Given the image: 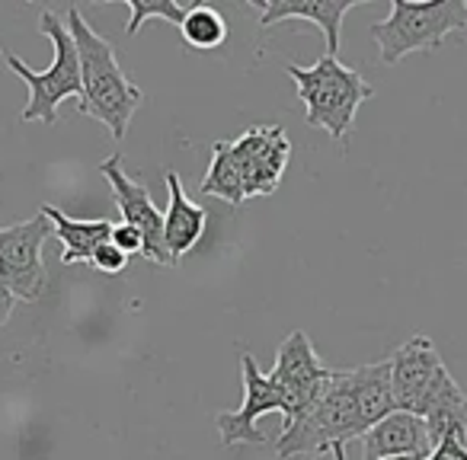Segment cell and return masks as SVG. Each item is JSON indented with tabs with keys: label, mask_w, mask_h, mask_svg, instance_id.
<instances>
[{
	"label": "cell",
	"mask_w": 467,
	"mask_h": 460,
	"mask_svg": "<svg viewBox=\"0 0 467 460\" xmlns=\"http://www.w3.org/2000/svg\"><path fill=\"white\" fill-rule=\"evenodd\" d=\"M67 29H71L74 46H78L80 77H84V99H80L78 109L84 116L97 118V122H103L109 128V135L116 141H122L131 116L144 103L141 87L122 71L112 42L106 36H99L78 7L67 10Z\"/></svg>",
	"instance_id": "6da1fadb"
},
{
	"label": "cell",
	"mask_w": 467,
	"mask_h": 460,
	"mask_svg": "<svg viewBox=\"0 0 467 460\" xmlns=\"http://www.w3.org/2000/svg\"><path fill=\"white\" fill-rule=\"evenodd\" d=\"M285 74L298 87V97L305 103V122L311 128H324L333 141L346 144L356 125L358 106L375 97V87L356 67H346L333 55H324L311 67L288 65Z\"/></svg>",
	"instance_id": "7a4b0ae2"
},
{
	"label": "cell",
	"mask_w": 467,
	"mask_h": 460,
	"mask_svg": "<svg viewBox=\"0 0 467 460\" xmlns=\"http://www.w3.org/2000/svg\"><path fill=\"white\" fill-rule=\"evenodd\" d=\"M467 39V4L464 0H390L388 20L371 26V39L378 42L381 65H397L413 52L441 48L445 39Z\"/></svg>",
	"instance_id": "3957f363"
},
{
	"label": "cell",
	"mask_w": 467,
	"mask_h": 460,
	"mask_svg": "<svg viewBox=\"0 0 467 460\" xmlns=\"http://www.w3.org/2000/svg\"><path fill=\"white\" fill-rule=\"evenodd\" d=\"M39 33L48 36L55 48V58L46 71H33L23 58L7 55V65L23 84L29 87V103L20 112V122H42V125H55L58 122V106L65 99H84V77H80V55L74 46V36L67 29V23L58 14L46 10L39 16Z\"/></svg>",
	"instance_id": "277c9868"
},
{
	"label": "cell",
	"mask_w": 467,
	"mask_h": 460,
	"mask_svg": "<svg viewBox=\"0 0 467 460\" xmlns=\"http://www.w3.org/2000/svg\"><path fill=\"white\" fill-rule=\"evenodd\" d=\"M362 434L365 425L358 419L349 371H333L330 383L317 396V403L301 419L282 425L275 454H279V460H295L301 454H324L333 451V445H346V441L362 438Z\"/></svg>",
	"instance_id": "5b68a950"
},
{
	"label": "cell",
	"mask_w": 467,
	"mask_h": 460,
	"mask_svg": "<svg viewBox=\"0 0 467 460\" xmlns=\"http://www.w3.org/2000/svg\"><path fill=\"white\" fill-rule=\"evenodd\" d=\"M55 234L46 214H33L20 224L0 227V285H7L16 301H39L46 291L42 243Z\"/></svg>",
	"instance_id": "8992f818"
},
{
	"label": "cell",
	"mask_w": 467,
	"mask_h": 460,
	"mask_svg": "<svg viewBox=\"0 0 467 460\" xmlns=\"http://www.w3.org/2000/svg\"><path fill=\"white\" fill-rule=\"evenodd\" d=\"M275 381V387L282 390V415H285V425L307 413V409L317 403V396L324 394V387L330 383L333 371L314 352L311 339L305 330H295L282 339L279 352H275V368L269 374Z\"/></svg>",
	"instance_id": "52a82bcc"
},
{
	"label": "cell",
	"mask_w": 467,
	"mask_h": 460,
	"mask_svg": "<svg viewBox=\"0 0 467 460\" xmlns=\"http://www.w3.org/2000/svg\"><path fill=\"white\" fill-rule=\"evenodd\" d=\"M99 176L112 186L116 208L122 211V224L135 227L138 234H141L144 260L157 262V266H176L167 243H163V211L154 205L148 189L122 169V154H112L109 160L99 163Z\"/></svg>",
	"instance_id": "ba28073f"
},
{
	"label": "cell",
	"mask_w": 467,
	"mask_h": 460,
	"mask_svg": "<svg viewBox=\"0 0 467 460\" xmlns=\"http://www.w3.org/2000/svg\"><path fill=\"white\" fill-rule=\"evenodd\" d=\"M241 383H244V403L241 409L234 413H221L218 419V432H221V445L234 447V445H263L266 434L256 428V422L266 413H282L285 400H282V390L275 387V381L269 374H263L256 358L250 352H241Z\"/></svg>",
	"instance_id": "9c48e42d"
},
{
	"label": "cell",
	"mask_w": 467,
	"mask_h": 460,
	"mask_svg": "<svg viewBox=\"0 0 467 460\" xmlns=\"http://www.w3.org/2000/svg\"><path fill=\"white\" fill-rule=\"evenodd\" d=\"M231 148L241 163L247 199L273 195L279 189L288 160H292V141L279 125H254L237 141H231Z\"/></svg>",
	"instance_id": "30bf717a"
},
{
	"label": "cell",
	"mask_w": 467,
	"mask_h": 460,
	"mask_svg": "<svg viewBox=\"0 0 467 460\" xmlns=\"http://www.w3.org/2000/svg\"><path fill=\"white\" fill-rule=\"evenodd\" d=\"M445 371L435 342L426 332L410 336L400 349L390 355V383H394V400L397 409L413 413L422 419V403H426L432 383L439 381V374Z\"/></svg>",
	"instance_id": "8fae6325"
},
{
	"label": "cell",
	"mask_w": 467,
	"mask_h": 460,
	"mask_svg": "<svg viewBox=\"0 0 467 460\" xmlns=\"http://www.w3.org/2000/svg\"><path fill=\"white\" fill-rule=\"evenodd\" d=\"M260 7V26L269 29L275 23L288 20H305L320 26L327 39V52L337 58L339 52V36H343V16L356 10L362 0H254Z\"/></svg>",
	"instance_id": "7c38bea8"
},
{
	"label": "cell",
	"mask_w": 467,
	"mask_h": 460,
	"mask_svg": "<svg viewBox=\"0 0 467 460\" xmlns=\"http://www.w3.org/2000/svg\"><path fill=\"white\" fill-rule=\"evenodd\" d=\"M365 460H390V457H420L426 460L432 454V438H429L426 419L413 413H390L375 428L362 434Z\"/></svg>",
	"instance_id": "4fadbf2b"
},
{
	"label": "cell",
	"mask_w": 467,
	"mask_h": 460,
	"mask_svg": "<svg viewBox=\"0 0 467 460\" xmlns=\"http://www.w3.org/2000/svg\"><path fill=\"white\" fill-rule=\"evenodd\" d=\"M163 182H167V211H163V243H167L170 256L180 266V260L202 240L208 224V214L202 205H195L186 192H182V182L176 176V169H167L163 173Z\"/></svg>",
	"instance_id": "5bb4252c"
},
{
	"label": "cell",
	"mask_w": 467,
	"mask_h": 460,
	"mask_svg": "<svg viewBox=\"0 0 467 460\" xmlns=\"http://www.w3.org/2000/svg\"><path fill=\"white\" fill-rule=\"evenodd\" d=\"M422 419H426L429 438H432V451L445 438L467 441V396L448 368L429 390L426 403H422Z\"/></svg>",
	"instance_id": "9a60e30c"
},
{
	"label": "cell",
	"mask_w": 467,
	"mask_h": 460,
	"mask_svg": "<svg viewBox=\"0 0 467 460\" xmlns=\"http://www.w3.org/2000/svg\"><path fill=\"white\" fill-rule=\"evenodd\" d=\"M55 227V237L61 240V262L74 266V262H93L99 243H106L112 237V220L99 218V220H80V218H67L61 208L55 205H42L39 208Z\"/></svg>",
	"instance_id": "2e32d148"
},
{
	"label": "cell",
	"mask_w": 467,
	"mask_h": 460,
	"mask_svg": "<svg viewBox=\"0 0 467 460\" xmlns=\"http://www.w3.org/2000/svg\"><path fill=\"white\" fill-rule=\"evenodd\" d=\"M349 381H352V396H356L358 419H362L365 432L375 428L381 419H388L390 413H397L394 383H390V358L375 362V364H362V368H352Z\"/></svg>",
	"instance_id": "e0dca14e"
},
{
	"label": "cell",
	"mask_w": 467,
	"mask_h": 460,
	"mask_svg": "<svg viewBox=\"0 0 467 460\" xmlns=\"http://www.w3.org/2000/svg\"><path fill=\"white\" fill-rule=\"evenodd\" d=\"M202 195H214V199L227 201V205L241 208L247 201V192H244V173L241 163L234 157L231 141H214L212 144V163H208L205 179L199 182Z\"/></svg>",
	"instance_id": "ac0fdd59"
},
{
	"label": "cell",
	"mask_w": 467,
	"mask_h": 460,
	"mask_svg": "<svg viewBox=\"0 0 467 460\" xmlns=\"http://www.w3.org/2000/svg\"><path fill=\"white\" fill-rule=\"evenodd\" d=\"M180 33L186 39V46L195 48V52H214V48H221L227 42L231 29H227V20L214 7L192 4L186 20L180 23Z\"/></svg>",
	"instance_id": "d6986e66"
},
{
	"label": "cell",
	"mask_w": 467,
	"mask_h": 460,
	"mask_svg": "<svg viewBox=\"0 0 467 460\" xmlns=\"http://www.w3.org/2000/svg\"><path fill=\"white\" fill-rule=\"evenodd\" d=\"M119 4H125V7L131 10V20H129L125 36H138L148 20H163V23L180 26L189 14V7H182V4H176V0H119Z\"/></svg>",
	"instance_id": "ffe728a7"
},
{
	"label": "cell",
	"mask_w": 467,
	"mask_h": 460,
	"mask_svg": "<svg viewBox=\"0 0 467 460\" xmlns=\"http://www.w3.org/2000/svg\"><path fill=\"white\" fill-rule=\"evenodd\" d=\"M129 260H131V256H125L116 243L106 240V243H99V247H97L90 266L99 269V272H106V275H119L122 269H129Z\"/></svg>",
	"instance_id": "44dd1931"
},
{
	"label": "cell",
	"mask_w": 467,
	"mask_h": 460,
	"mask_svg": "<svg viewBox=\"0 0 467 460\" xmlns=\"http://www.w3.org/2000/svg\"><path fill=\"white\" fill-rule=\"evenodd\" d=\"M109 240L116 243V247L122 250L125 256H144V240H141V234H138L135 227L116 224V227H112V237H109Z\"/></svg>",
	"instance_id": "7402d4cb"
},
{
	"label": "cell",
	"mask_w": 467,
	"mask_h": 460,
	"mask_svg": "<svg viewBox=\"0 0 467 460\" xmlns=\"http://www.w3.org/2000/svg\"><path fill=\"white\" fill-rule=\"evenodd\" d=\"M14 307H16L14 291H10L7 285H0V326H4V323H7V320H10V313H14Z\"/></svg>",
	"instance_id": "603a6c76"
},
{
	"label": "cell",
	"mask_w": 467,
	"mask_h": 460,
	"mask_svg": "<svg viewBox=\"0 0 467 460\" xmlns=\"http://www.w3.org/2000/svg\"><path fill=\"white\" fill-rule=\"evenodd\" d=\"M333 460H346V445H333Z\"/></svg>",
	"instance_id": "cb8c5ba5"
},
{
	"label": "cell",
	"mask_w": 467,
	"mask_h": 460,
	"mask_svg": "<svg viewBox=\"0 0 467 460\" xmlns=\"http://www.w3.org/2000/svg\"><path fill=\"white\" fill-rule=\"evenodd\" d=\"M390 460H420V457H390Z\"/></svg>",
	"instance_id": "d4e9b609"
},
{
	"label": "cell",
	"mask_w": 467,
	"mask_h": 460,
	"mask_svg": "<svg viewBox=\"0 0 467 460\" xmlns=\"http://www.w3.org/2000/svg\"><path fill=\"white\" fill-rule=\"evenodd\" d=\"M0 58H7V52H0Z\"/></svg>",
	"instance_id": "484cf974"
}]
</instances>
